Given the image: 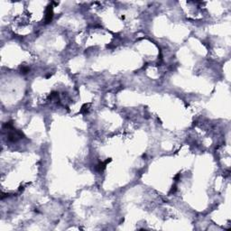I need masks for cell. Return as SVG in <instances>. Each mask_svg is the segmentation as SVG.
Returning <instances> with one entry per match:
<instances>
[{"mask_svg": "<svg viewBox=\"0 0 231 231\" xmlns=\"http://www.w3.org/2000/svg\"><path fill=\"white\" fill-rule=\"evenodd\" d=\"M45 23H49L52 20H53V6H48L46 13H45Z\"/></svg>", "mask_w": 231, "mask_h": 231, "instance_id": "obj_1", "label": "cell"}]
</instances>
